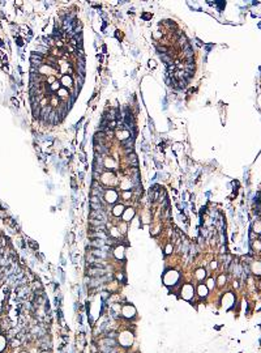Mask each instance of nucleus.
<instances>
[{
  "mask_svg": "<svg viewBox=\"0 0 261 353\" xmlns=\"http://www.w3.org/2000/svg\"><path fill=\"white\" fill-rule=\"evenodd\" d=\"M133 334L130 331H123L120 332V334L118 335V343L120 347H124V348H127V347H130L133 344Z\"/></svg>",
  "mask_w": 261,
  "mask_h": 353,
  "instance_id": "f257e3e1",
  "label": "nucleus"
},
{
  "mask_svg": "<svg viewBox=\"0 0 261 353\" xmlns=\"http://www.w3.org/2000/svg\"><path fill=\"white\" fill-rule=\"evenodd\" d=\"M121 315L124 318H127V319H132V318L136 317V309L133 307L132 305L123 306V309H121Z\"/></svg>",
  "mask_w": 261,
  "mask_h": 353,
  "instance_id": "f03ea898",
  "label": "nucleus"
},
{
  "mask_svg": "<svg viewBox=\"0 0 261 353\" xmlns=\"http://www.w3.org/2000/svg\"><path fill=\"white\" fill-rule=\"evenodd\" d=\"M42 60H43V55L42 54H38V52H33L30 56V62H31V67H34V68H39L40 66H42Z\"/></svg>",
  "mask_w": 261,
  "mask_h": 353,
  "instance_id": "7ed1b4c3",
  "label": "nucleus"
},
{
  "mask_svg": "<svg viewBox=\"0 0 261 353\" xmlns=\"http://www.w3.org/2000/svg\"><path fill=\"white\" fill-rule=\"evenodd\" d=\"M90 218L91 220H98L102 221V222H106V213L102 211H91L90 212Z\"/></svg>",
  "mask_w": 261,
  "mask_h": 353,
  "instance_id": "20e7f679",
  "label": "nucleus"
},
{
  "mask_svg": "<svg viewBox=\"0 0 261 353\" xmlns=\"http://www.w3.org/2000/svg\"><path fill=\"white\" fill-rule=\"evenodd\" d=\"M178 277H179V275L172 271V272H169V273H166V275H165V281H166L167 285L175 284V282L178 281Z\"/></svg>",
  "mask_w": 261,
  "mask_h": 353,
  "instance_id": "39448f33",
  "label": "nucleus"
},
{
  "mask_svg": "<svg viewBox=\"0 0 261 353\" xmlns=\"http://www.w3.org/2000/svg\"><path fill=\"white\" fill-rule=\"evenodd\" d=\"M183 293H182V296H183V298H185V300H191V297L193 296V287H191V285H185L184 288H183Z\"/></svg>",
  "mask_w": 261,
  "mask_h": 353,
  "instance_id": "423d86ee",
  "label": "nucleus"
},
{
  "mask_svg": "<svg viewBox=\"0 0 261 353\" xmlns=\"http://www.w3.org/2000/svg\"><path fill=\"white\" fill-rule=\"evenodd\" d=\"M183 52H184V55L187 56V59H193V50L189 45L183 46Z\"/></svg>",
  "mask_w": 261,
  "mask_h": 353,
  "instance_id": "0eeeda50",
  "label": "nucleus"
},
{
  "mask_svg": "<svg viewBox=\"0 0 261 353\" xmlns=\"http://www.w3.org/2000/svg\"><path fill=\"white\" fill-rule=\"evenodd\" d=\"M124 212V207L121 205V204H118V205H115L114 207V209H112V213H114L116 217H119L121 213Z\"/></svg>",
  "mask_w": 261,
  "mask_h": 353,
  "instance_id": "6e6552de",
  "label": "nucleus"
},
{
  "mask_svg": "<svg viewBox=\"0 0 261 353\" xmlns=\"http://www.w3.org/2000/svg\"><path fill=\"white\" fill-rule=\"evenodd\" d=\"M128 161H129V164L132 165L133 168H137L138 162H137V157H136V154H135V153L129 154V156H128Z\"/></svg>",
  "mask_w": 261,
  "mask_h": 353,
  "instance_id": "1a4fd4ad",
  "label": "nucleus"
},
{
  "mask_svg": "<svg viewBox=\"0 0 261 353\" xmlns=\"http://www.w3.org/2000/svg\"><path fill=\"white\" fill-rule=\"evenodd\" d=\"M114 254H115V256H116L118 259H123L124 258V249L123 247H116V249L114 250Z\"/></svg>",
  "mask_w": 261,
  "mask_h": 353,
  "instance_id": "9d476101",
  "label": "nucleus"
},
{
  "mask_svg": "<svg viewBox=\"0 0 261 353\" xmlns=\"http://www.w3.org/2000/svg\"><path fill=\"white\" fill-rule=\"evenodd\" d=\"M123 147L126 148V149H132L133 148V138L132 139H127V140H124L123 141Z\"/></svg>",
  "mask_w": 261,
  "mask_h": 353,
  "instance_id": "9b49d317",
  "label": "nucleus"
},
{
  "mask_svg": "<svg viewBox=\"0 0 261 353\" xmlns=\"http://www.w3.org/2000/svg\"><path fill=\"white\" fill-rule=\"evenodd\" d=\"M62 84H63L64 86H71V85H72V78L69 77V76H63Z\"/></svg>",
  "mask_w": 261,
  "mask_h": 353,
  "instance_id": "f8f14e48",
  "label": "nucleus"
},
{
  "mask_svg": "<svg viewBox=\"0 0 261 353\" xmlns=\"http://www.w3.org/2000/svg\"><path fill=\"white\" fill-rule=\"evenodd\" d=\"M199 294H200L201 297L208 296V288L205 287V285H202V284H201V285L199 287Z\"/></svg>",
  "mask_w": 261,
  "mask_h": 353,
  "instance_id": "ddd939ff",
  "label": "nucleus"
},
{
  "mask_svg": "<svg viewBox=\"0 0 261 353\" xmlns=\"http://www.w3.org/2000/svg\"><path fill=\"white\" fill-rule=\"evenodd\" d=\"M161 60L163 62L166 66H170V64H172V62H171V59H170V56L167 54H163V55H161Z\"/></svg>",
  "mask_w": 261,
  "mask_h": 353,
  "instance_id": "4468645a",
  "label": "nucleus"
},
{
  "mask_svg": "<svg viewBox=\"0 0 261 353\" xmlns=\"http://www.w3.org/2000/svg\"><path fill=\"white\" fill-rule=\"evenodd\" d=\"M133 215H135V212H133V209H128V211L126 212V215H124V220H126V221H129L130 218L133 217Z\"/></svg>",
  "mask_w": 261,
  "mask_h": 353,
  "instance_id": "2eb2a0df",
  "label": "nucleus"
},
{
  "mask_svg": "<svg viewBox=\"0 0 261 353\" xmlns=\"http://www.w3.org/2000/svg\"><path fill=\"white\" fill-rule=\"evenodd\" d=\"M179 43H180L182 46H185V45H188V41H187V37L184 36V34H182L180 37H179Z\"/></svg>",
  "mask_w": 261,
  "mask_h": 353,
  "instance_id": "dca6fc26",
  "label": "nucleus"
},
{
  "mask_svg": "<svg viewBox=\"0 0 261 353\" xmlns=\"http://www.w3.org/2000/svg\"><path fill=\"white\" fill-rule=\"evenodd\" d=\"M47 50H48L47 46H45V47H43V46H37V52H38V54H40V52H42V54H46Z\"/></svg>",
  "mask_w": 261,
  "mask_h": 353,
  "instance_id": "f3484780",
  "label": "nucleus"
},
{
  "mask_svg": "<svg viewBox=\"0 0 261 353\" xmlns=\"http://www.w3.org/2000/svg\"><path fill=\"white\" fill-rule=\"evenodd\" d=\"M5 345H7V341H5V337H3L1 335H0V352H1L3 349L5 348Z\"/></svg>",
  "mask_w": 261,
  "mask_h": 353,
  "instance_id": "a211bd4d",
  "label": "nucleus"
},
{
  "mask_svg": "<svg viewBox=\"0 0 261 353\" xmlns=\"http://www.w3.org/2000/svg\"><path fill=\"white\" fill-rule=\"evenodd\" d=\"M60 37H62V31H60L57 28H55V29H54V38H55V39L59 41V39H60Z\"/></svg>",
  "mask_w": 261,
  "mask_h": 353,
  "instance_id": "6ab92c4d",
  "label": "nucleus"
},
{
  "mask_svg": "<svg viewBox=\"0 0 261 353\" xmlns=\"http://www.w3.org/2000/svg\"><path fill=\"white\" fill-rule=\"evenodd\" d=\"M196 276H197V279H199V280L204 279V277H205V271H204V270H197Z\"/></svg>",
  "mask_w": 261,
  "mask_h": 353,
  "instance_id": "aec40b11",
  "label": "nucleus"
},
{
  "mask_svg": "<svg viewBox=\"0 0 261 353\" xmlns=\"http://www.w3.org/2000/svg\"><path fill=\"white\" fill-rule=\"evenodd\" d=\"M178 83H179L178 84V88L179 89H184L185 86H187V81H185L184 78H183V80H178Z\"/></svg>",
  "mask_w": 261,
  "mask_h": 353,
  "instance_id": "412c9836",
  "label": "nucleus"
},
{
  "mask_svg": "<svg viewBox=\"0 0 261 353\" xmlns=\"http://www.w3.org/2000/svg\"><path fill=\"white\" fill-rule=\"evenodd\" d=\"M157 51L159 52V55L167 54V48H166V47H161V46H159V47H157Z\"/></svg>",
  "mask_w": 261,
  "mask_h": 353,
  "instance_id": "4be33fe9",
  "label": "nucleus"
},
{
  "mask_svg": "<svg viewBox=\"0 0 261 353\" xmlns=\"http://www.w3.org/2000/svg\"><path fill=\"white\" fill-rule=\"evenodd\" d=\"M253 230H255L256 233H261V222H260V221L257 222V226L255 225V229H253Z\"/></svg>",
  "mask_w": 261,
  "mask_h": 353,
  "instance_id": "5701e85b",
  "label": "nucleus"
},
{
  "mask_svg": "<svg viewBox=\"0 0 261 353\" xmlns=\"http://www.w3.org/2000/svg\"><path fill=\"white\" fill-rule=\"evenodd\" d=\"M56 89H59V83L52 84V86H51V90H56Z\"/></svg>",
  "mask_w": 261,
  "mask_h": 353,
  "instance_id": "b1692460",
  "label": "nucleus"
},
{
  "mask_svg": "<svg viewBox=\"0 0 261 353\" xmlns=\"http://www.w3.org/2000/svg\"><path fill=\"white\" fill-rule=\"evenodd\" d=\"M253 246H255V247H257V249H259V250H261V242L256 241V242H255V243H253Z\"/></svg>",
  "mask_w": 261,
  "mask_h": 353,
  "instance_id": "393cba45",
  "label": "nucleus"
},
{
  "mask_svg": "<svg viewBox=\"0 0 261 353\" xmlns=\"http://www.w3.org/2000/svg\"><path fill=\"white\" fill-rule=\"evenodd\" d=\"M171 251H172V246H171V245H169V246L166 247V254H170Z\"/></svg>",
  "mask_w": 261,
  "mask_h": 353,
  "instance_id": "a878e982",
  "label": "nucleus"
},
{
  "mask_svg": "<svg viewBox=\"0 0 261 353\" xmlns=\"http://www.w3.org/2000/svg\"><path fill=\"white\" fill-rule=\"evenodd\" d=\"M225 281H226V277L225 276H221V277H219V285H222Z\"/></svg>",
  "mask_w": 261,
  "mask_h": 353,
  "instance_id": "bb28decb",
  "label": "nucleus"
},
{
  "mask_svg": "<svg viewBox=\"0 0 261 353\" xmlns=\"http://www.w3.org/2000/svg\"><path fill=\"white\" fill-rule=\"evenodd\" d=\"M209 287H210V288H213V287H214V280H211V279L209 280Z\"/></svg>",
  "mask_w": 261,
  "mask_h": 353,
  "instance_id": "cd10ccee",
  "label": "nucleus"
},
{
  "mask_svg": "<svg viewBox=\"0 0 261 353\" xmlns=\"http://www.w3.org/2000/svg\"><path fill=\"white\" fill-rule=\"evenodd\" d=\"M249 238H255V233H253V232H252L251 234H249Z\"/></svg>",
  "mask_w": 261,
  "mask_h": 353,
  "instance_id": "c85d7f7f",
  "label": "nucleus"
},
{
  "mask_svg": "<svg viewBox=\"0 0 261 353\" xmlns=\"http://www.w3.org/2000/svg\"><path fill=\"white\" fill-rule=\"evenodd\" d=\"M211 267H213V268H216V267H217V263H216V262H213V263H211Z\"/></svg>",
  "mask_w": 261,
  "mask_h": 353,
  "instance_id": "c756f323",
  "label": "nucleus"
},
{
  "mask_svg": "<svg viewBox=\"0 0 261 353\" xmlns=\"http://www.w3.org/2000/svg\"><path fill=\"white\" fill-rule=\"evenodd\" d=\"M42 353H50V352H46V351H43V352H42Z\"/></svg>",
  "mask_w": 261,
  "mask_h": 353,
  "instance_id": "7c9ffc66",
  "label": "nucleus"
},
{
  "mask_svg": "<svg viewBox=\"0 0 261 353\" xmlns=\"http://www.w3.org/2000/svg\"><path fill=\"white\" fill-rule=\"evenodd\" d=\"M21 353H28V352H21Z\"/></svg>",
  "mask_w": 261,
  "mask_h": 353,
  "instance_id": "2f4dec72",
  "label": "nucleus"
}]
</instances>
